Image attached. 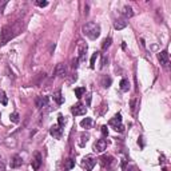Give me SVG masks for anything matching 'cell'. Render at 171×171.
I'll return each instance as SVG.
<instances>
[{"label": "cell", "mask_w": 171, "mask_h": 171, "mask_svg": "<svg viewBox=\"0 0 171 171\" xmlns=\"http://www.w3.org/2000/svg\"><path fill=\"white\" fill-rule=\"evenodd\" d=\"M55 75H58L59 78H66L67 76V68L63 63H59L56 68H55Z\"/></svg>", "instance_id": "9c48e42d"}, {"label": "cell", "mask_w": 171, "mask_h": 171, "mask_svg": "<svg viewBox=\"0 0 171 171\" xmlns=\"http://www.w3.org/2000/svg\"><path fill=\"white\" fill-rule=\"evenodd\" d=\"M36 6H39V7H47L48 6V2H36Z\"/></svg>", "instance_id": "1f68e13d"}, {"label": "cell", "mask_w": 171, "mask_h": 171, "mask_svg": "<svg viewBox=\"0 0 171 171\" xmlns=\"http://www.w3.org/2000/svg\"><path fill=\"white\" fill-rule=\"evenodd\" d=\"M90 139V135L88 134H86V132H83L82 135H80V142H79V146L80 147H84L86 146V142Z\"/></svg>", "instance_id": "ffe728a7"}, {"label": "cell", "mask_w": 171, "mask_h": 171, "mask_svg": "<svg viewBox=\"0 0 171 171\" xmlns=\"http://www.w3.org/2000/svg\"><path fill=\"white\" fill-rule=\"evenodd\" d=\"M135 102H137L135 99L131 100V111H135Z\"/></svg>", "instance_id": "836d02e7"}, {"label": "cell", "mask_w": 171, "mask_h": 171, "mask_svg": "<svg viewBox=\"0 0 171 171\" xmlns=\"http://www.w3.org/2000/svg\"><path fill=\"white\" fill-rule=\"evenodd\" d=\"M0 171H2V168H0Z\"/></svg>", "instance_id": "d590c367"}, {"label": "cell", "mask_w": 171, "mask_h": 171, "mask_svg": "<svg viewBox=\"0 0 171 171\" xmlns=\"http://www.w3.org/2000/svg\"><path fill=\"white\" fill-rule=\"evenodd\" d=\"M54 100L58 104H63L64 103V96L62 95V91H60V90H58V91L54 92Z\"/></svg>", "instance_id": "2e32d148"}, {"label": "cell", "mask_w": 171, "mask_h": 171, "mask_svg": "<svg viewBox=\"0 0 171 171\" xmlns=\"http://www.w3.org/2000/svg\"><path fill=\"white\" fill-rule=\"evenodd\" d=\"M124 171H139V168L135 164H128V167H126Z\"/></svg>", "instance_id": "f1b7e54d"}, {"label": "cell", "mask_w": 171, "mask_h": 171, "mask_svg": "<svg viewBox=\"0 0 171 171\" xmlns=\"http://www.w3.org/2000/svg\"><path fill=\"white\" fill-rule=\"evenodd\" d=\"M111 82H112V80H111V78H110V76H104L102 79V86H103L104 88H107V87L111 86Z\"/></svg>", "instance_id": "cb8c5ba5"}, {"label": "cell", "mask_w": 171, "mask_h": 171, "mask_svg": "<svg viewBox=\"0 0 171 171\" xmlns=\"http://www.w3.org/2000/svg\"><path fill=\"white\" fill-rule=\"evenodd\" d=\"M98 56H99V52L92 54V56H91V64H90V67H91V68H95V60L98 59Z\"/></svg>", "instance_id": "83f0119b"}, {"label": "cell", "mask_w": 171, "mask_h": 171, "mask_svg": "<svg viewBox=\"0 0 171 171\" xmlns=\"http://www.w3.org/2000/svg\"><path fill=\"white\" fill-rule=\"evenodd\" d=\"M0 103H2L3 106H6L8 103L7 95H6V92H4V91H2V90H0Z\"/></svg>", "instance_id": "603a6c76"}, {"label": "cell", "mask_w": 171, "mask_h": 171, "mask_svg": "<svg viewBox=\"0 0 171 171\" xmlns=\"http://www.w3.org/2000/svg\"><path fill=\"white\" fill-rule=\"evenodd\" d=\"M78 63H79V59H74V60H72V67L76 68V67H78Z\"/></svg>", "instance_id": "d6a6232c"}, {"label": "cell", "mask_w": 171, "mask_h": 171, "mask_svg": "<svg viewBox=\"0 0 171 171\" xmlns=\"http://www.w3.org/2000/svg\"><path fill=\"white\" fill-rule=\"evenodd\" d=\"M102 134H103V137H107V135H108V128H107V126H102Z\"/></svg>", "instance_id": "4dcf8cb0"}, {"label": "cell", "mask_w": 171, "mask_h": 171, "mask_svg": "<svg viewBox=\"0 0 171 171\" xmlns=\"http://www.w3.org/2000/svg\"><path fill=\"white\" fill-rule=\"evenodd\" d=\"M49 134H51L55 139H60L62 138V134H63V128L60 127L59 124H54V126H51V128H49Z\"/></svg>", "instance_id": "52a82bcc"}, {"label": "cell", "mask_w": 171, "mask_h": 171, "mask_svg": "<svg viewBox=\"0 0 171 171\" xmlns=\"http://www.w3.org/2000/svg\"><path fill=\"white\" fill-rule=\"evenodd\" d=\"M107 140L106 139H99L96 140V143L94 144V151L96 153V154H100V153H103L106 148H107Z\"/></svg>", "instance_id": "8992f818"}, {"label": "cell", "mask_w": 171, "mask_h": 171, "mask_svg": "<svg viewBox=\"0 0 171 171\" xmlns=\"http://www.w3.org/2000/svg\"><path fill=\"white\" fill-rule=\"evenodd\" d=\"M122 15H123V19H130V18H132L134 16V11H132V8L130 7V6H124L123 7V11H122Z\"/></svg>", "instance_id": "4fadbf2b"}, {"label": "cell", "mask_w": 171, "mask_h": 171, "mask_svg": "<svg viewBox=\"0 0 171 171\" xmlns=\"http://www.w3.org/2000/svg\"><path fill=\"white\" fill-rule=\"evenodd\" d=\"M9 119H11V122H13V123H19V114L12 112L11 115H9Z\"/></svg>", "instance_id": "4316f807"}, {"label": "cell", "mask_w": 171, "mask_h": 171, "mask_svg": "<svg viewBox=\"0 0 171 171\" xmlns=\"http://www.w3.org/2000/svg\"><path fill=\"white\" fill-rule=\"evenodd\" d=\"M115 160H114V158L111 157V155H102V157L99 158V163L104 168H111Z\"/></svg>", "instance_id": "3957f363"}, {"label": "cell", "mask_w": 171, "mask_h": 171, "mask_svg": "<svg viewBox=\"0 0 171 171\" xmlns=\"http://www.w3.org/2000/svg\"><path fill=\"white\" fill-rule=\"evenodd\" d=\"M74 167H75V160H72V159H67L66 162H64V170H66V171L71 170V168H74Z\"/></svg>", "instance_id": "44dd1931"}, {"label": "cell", "mask_w": 171, "mask_h": 171, "mask_svg": "<svg viewBox=\"0 0 171 171\" xmlns=\"http://www.w3.org/2000/svg\"><path fill=\"white\" fill-rule=\"evenodd\" d=\"M158 59H159V62L162 66H167L168 64V52H167V49H164V51H160L158 54Z\"/></svg>", "instance_id": "8fae6325"}, {"label": "cell", "mask_w": 171, "mask_h": 171, "mask_svg": "<svg viewBox=\"0 0 171 171\" xmlns=\"http://www.w3.org/2000/svg\"><path fill=\"white\" fill-rule=\"evenodd\" d=\"M15 35H16V32H13V27H11V26L3 27L2 32H0V44H2V46L7 44Z\"/></svg>", "instance_id": "7a4b0ae2"}, {"label": "cell", "mask_w": 171, "mask_h": 171, "mask_svg": "<svg viewBox=\"0 0 171 171\" xmlns=\"http://www.w3.org/2000/svg\"><path fill=\"white\" fill-rule=\"evenodd\" d=\"M71 112H72V115H75V117H80V115H86V112H87V108H86V106L78 103V104L72 106Z\"/></svg>", "instance_id": "5b68a950"}, {"label": "cell", "mask_w": 171, "mask_h": 171, "mask_svg": "<svg viewBox=\"0 0 171 171\" xmlns=\"http://www.w3.org/2000/svg\"><path fill=\"white\" fill-rule=\"evenodd\" d=\"M80 126H82L83 128H91V126H92V119H91V118H84L82 122H80Z\"/></svg>", "instance_id": "ac0fdd59"}, {"label": "cell", "mask_w": 171, "mask_h": 171, "mask_svg": "<svg viewBox=\"0 0 171 171\" xmlns=\"http://www.w3.org/2000/svg\"><path fill=\"white\" fill-rule=\"evenodd\" d=\"M86 54H87V46L83 44V42H79V62L84 60Z\"/></svg>", "instance_id": "5bb4252c"}, {"label": "cell", "mask_w": 171, "mask_h": 171, "mask_svg": "<svg viewBox=\"0 0 171 171\" xmlns=\"http://www.w3.org/2000/svg\"><path fill=\"white\" fill-rule=\"evenodd\" d=\"M95 164H96V159L94 157H86L82 162V166L86 168V171H91Z\"/></svg>", "instance_id": "277c9868"}, {"label": "cell", "mask_w": 171, "mask_h": 171, "mask_svg": "<svg viewBox=\"0 0 171 171\" xmlns=\"http://www.w3.org/2000/svg\"><path fill=\"white\" fill-rule=\"evenodd\" d=\"M42 160H43L42 154H40V153H35L34 154V158H32V162H31L34 170H39L40 168V166H42Z\"/></svg>", "instance_id": "ba28073f"}, {"label": "cell", "mask_w": 171, "mask_h": 171, "mask_svg": "<svg viewBox=\"0 0 171 171\" xmlns=\"http://www.w3.org/2000/svg\"><path fill=\"white\" fill-rule=\"evenodd\" d=\"M120 90L122 91H128L130 90V82H128V79H122L120 80Z\"/></svg>", "instance_id": "d6986e66"}, {"label": "cell", "mask_w": 171, "mask_h": 171, "mask_svg": "<svg viewBox=\"0 0 171 171\" xmlns=\"http://www.w3.org/2000/svg\"><path fill=\"white\" fill-rule=\"evenodd\" d=\"M58 124L60 126V127H64V124H66V119H64V117L62 114L58 115Z\"/></svg>", "instance_id": "484cf974"}, {"label": "cell", "mask_w": 171, "mask_h": 171, "mask_svg": "<svg viewBox=\"0 0 171 171\" xmlns=\"http://www.w3.org/2000/svg\"><path fill=\"white\" fill-rule=\"evenodd\" d=\"M110 124H111L114 128H117L118 126H120V124H122V115H120V114H117L111 120H110Z\"/></svg>", "instance_id": "9a60e30c"}, {"label": "cell", "mask_w": 171, "mask_h": 171, "mask_svg": "<svg viewBox=\"0 0 171 171\" xmlns=\"http://www.w3.org/2000/svg\"><path fill=\"white\" fill-rule=\"evenodd\" d=\"M23 163V159L20 155H13V157L11 158V162H9V166H11V168H18L20 167Z\"/></svg>", "instance_id": "30bf717a"}, {"label": "cell", "mask_w": 171, "mask_h": 171, "mask_svg": "<svg viewBox=\"0 0 171 171\" xmlns=\"http://www.w3.org/2000/svg\"><path fill=\"white\" fill-rule=\"evenodd\" d=\"M163 171H166V170H163Z\"/></svg>", "instance_id": "8d00e7d4"}, {"label": "cell", "mask_w": 171, "mask_h": 171, "mask_svg": "<svg viewBox=\"0 0 171 171\" xmlns=\"http://www.w3.org/2000/svg\"><path fill=\"white\" fill-rule=\"evenodd\" d=\"M114 27H115V29H123V28H126L127 27V22H126V19H118L117 22H115V24H114Z\"/></svg>", "instance_id": "e0dca14e"}, {"label": "cell", "mask_w": 171, "mask_h": 171, "mask_svg": "<svg viewBox=\"0 0 171 171\" xmlns=\"http://www.w3.org/2000/svg\"><path fill=\"white\" fill-rule=\"evenodd\" d=\"M86 92V88L84 87H78V88H75V95H76V98H82L83 96V94Z\"/></svg>", "instance_id": "d4e9b609"}, {"label": "cell", "mask_w": 171, "mask_h": 171, "mask_svg": "<svg viewBox=\"0 0 171 171\" xmlns=\"http://www.w3.org/2000/svg\"><path fill=\"white\" fill-rule=\"evenodd\" d=\"M90 102H91V95H87V104H90Z\"/></svg>", "instance_id": "e575fe53"}, {"label": "cell", "mask_w": 171, "mask_h": 171, "mask_svg": "<svg viewBox=\"0 0 171 171\" xmlns=\"http://www.w3.org/2000/svg\"><path fill=\"white\" fill-rule=\"evenodd\" d=\"M48 102H49V98H48V96H39V98L36 99V107H39V108L47 107Z\"/></svg>", "instance_id": "7c38bea8"}, {"label": "cell", "mask_w": 171, "mask_h": 171, "mask_svg": "<svg viewBox=\"0 0 171 171\" xmlns=\"http://www.w3.org/2000/svg\"><path fill=\"white\" fill-rule=\"evenodd\" d=\"M108 63V58L107 56H106V55H104V56H103V59H102V64H100V67H106V64H107Z\"/></svg>", "instance_id": "f546056e"}, {"label": "cell", "mask_w": 171, "mask_h": 171, "mask_svg": "<svg viewBox=\"0 0 171 171\" xmlns=\"http://www.w3.org/2000/svg\"><path fill=\"white\" fill-rule=\"evenodd\" d=\"M82 31L88 39L95 40V39H98L99 35H100V26L96 24V23H94V22H88L87 24H84L83 26Z\"/></svg>", "instance_id": "6da1fadb"}, {"label": "cell", "mask_w": 171, "mask_h": 171, "mask_svg": "<svg viewBox=\"0 0 171 171\" xmlns=\"http://www.w3.org/2000/svg\"><path fill=\"white\" fill-rule=\"evenodd\" d=\"M111 43H112L111 38H106V39L103 40V43H102V49H103V51H106V49L111 46Z\"/></svg>", "instance_id": "7402d4cb"}]
</instances>
